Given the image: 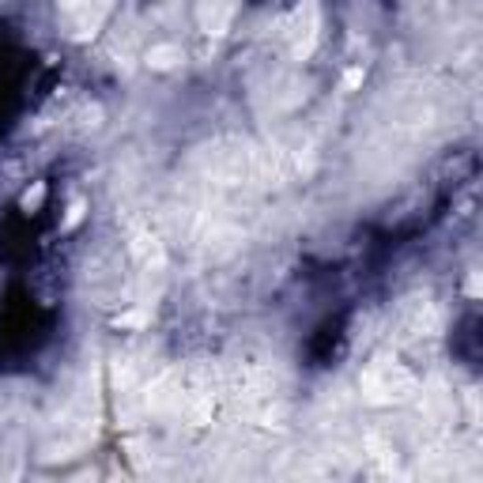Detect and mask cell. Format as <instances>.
Here are the masks:
<instances>
[{
	"label": "cell",
	"instance_id": "obj_1",
	"mask_svg": "<svg viewBox=\"0 0 483 483\" xmlns=\"http://www.w3.org/2000/svg\"><path fill=\"white\" fill-rule=\"evenodd\" d=\"M178 61H182L178 45H155L148 53V64H155V69H170V64H178Z\"/></svg>",
	"mask_w": 483,
	"mask_h": 483
}]
</instances>
